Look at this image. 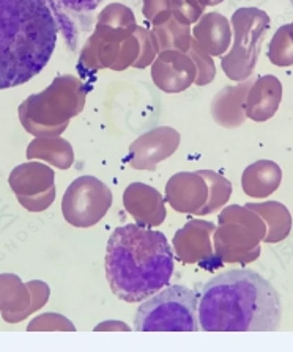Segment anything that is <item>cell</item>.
Instances as JSON below:
<instances>
[{
	"instance_id": "cell-4",
	"label": "cell",
	"mask_w": 293,
	"mask_h": 352,
	"mask_svg": "<svg viewBox=\"0 0 293 352\" xmlns=\"http://www.w3.org/2000/svg\"><path fill=\"white\" fill-rule=\"evenodd\" d=\"M197 294L181 285L168 286L143 300L134 316L137 332H197Z\"/></svg>"
},
{
	"instance_id": "cell-2",
	"label": "cell",
	"mask_w": 293,
	"mask_h": 352,
	"mask_svg": "<svg viewBox=\"0 0 293 352\" xmlns=\"http://www.w3.org/2000/svg\"><path fill=\"white\" fill-rule=\"evenodd\" d=\"M174 253L161 231L130 223L112 231L106 249V278L119 299L136 304L168 286Z\"/></svg>"
},
{
	"instance_id": "cell-5",
	"label": "cell",
	"mask_w": 293,
	"mask_h": 352,
	"mask_svg": "<svg viewBox=\"0 0 293 352\" xmlns=\"http://www.w3.org/2000/svg\"><path fill=\"white\" fill-rule=\"evenodd\" d=\"M112 205V194L109 187L95 176H81L68 186L62 211L68 223L87 228L98 223Z\"/></svg>"
},
{
	"instance_id": "cell-7",
	"label": "cell",
	"mask_w": 293,
	"mask_h": 352,
	"mask_svg": "<svg viewBox=\"0 0 293 352\" xmlns=\"http://www.w3.org/2000/svg\"><path fill=\"white\" fill-rule=\"evenodd\" d=\"M290 2H292V5H293V0H290Z\"/></svg>"
},
{
	"instance_id": "cell-1",
	"label": "cell",
	"mask_w": 293,
	"mask_h": 352,
	"mask_svg": "<svg viewBox=\"0 0 293 352\" xmlns=\"http://www.w3.org/2000/svg\"><path fill=\"white\" fill-rule=\"evenodd\" d=\"M283 318L274 286L251 269H230L203 286L197 304L203 332H273Z\"/></svg>"
},
{
	"instance_id": "cell-3",
	"label": "cell",
	"mask_w": 293,
	"mask_h": 352,
	"mask_svg": "<svg viewBox=\"0 0 293 352\" xmlns=\"http://www.w3.org/2000/svg\"><path fill=\"white\" fill-rule=\"evenodd\" d=\"M60 27L46 0H0V90L46 68Z\"/></svg>"
},
{
	"instance_id": "cell-6",
	"label": "cell",
	"mask_w": 293,
	"mask_h": 352,
	"mask_svg": "<svg viewBox=\"0 0 293 352\" xmlns=\"http://www.w3.org/2000/svg\"><path fill=\"white\" fill-rule=\"evenodd\" d=\"M51 7L55 19L59 22L60 32L71 51L76 49L79 33L85 30L84 22L90 19L103 0H46Z\"/></svg>"
}]
</instances>
